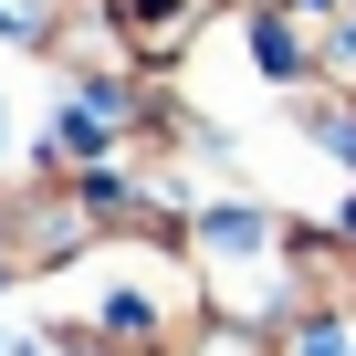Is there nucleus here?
<instances>
[{
	"label": "nucleus",
	"mask_w": 356,
	"mask_h": 356,
	"mask_svg": "<svg viewBox=\"0 0 356 356\" xmlns=\"http://www.w3.org/2000/svg\"><path fill=\"white\" fill-rule=\"evenodd\" d=\"M262 11H273V0H262Z\"/></svg>",
	"instance_id": "3"
},
{
	"label": "nucleus",
	"mask_w": 356,
	"mask_h": 356,
	"mask_svg": "<svg viewBox=\"0 0 356 356\" xmlns=\"http://www.w3.org/2000/svg\"><path fill=\"white\" fill-rule=\"evenodd\" d=\"M293 356H346V346H335V325H314V335H293Z\"/></svg>",
	"instance_id": "2"
},
{
	"label": "nucleus",
	"mask_w": 356,
	"mask_h": 356,
	"mask_svg": "<svg viewBox=\"0 0 356 356\" xmlns=\"http://www.w3.org/2000/svg\"><path fill=\"white\" fill-rule=\"evenodd\" d=\"M95 11H105L136 53H157V63H168V53H189V42L210 32V11H220V0H95Z\"/></svg>",
	"instance_id": "1"
}]
</instances>
